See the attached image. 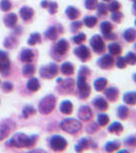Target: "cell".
<instances>
[{
	"instance_id": "cell-1",
	"label": "cell",
	"mask_w": 136,
	"mask_h": 153,
	"mask_svg": "<svg viewBox=\"0 0 136 153\" xmlns=\"http://www.w3.org/2000/svg\"><path fill=\"white\" fill-rule=\"evenodd\" d=\"M38 136L33 135V136H26L24 133H16L11 137V139L9 140L8 145L12 147H17V148H24V147H31L33 145L36 144Z\"/></svg>"
},
{
	"instance_id": "cell-2",
	"label": "cell",
	"mask_w": 136,
	"mask_h": 153,
	"mask_svg": "<svg viewBox=\"0 0 136 153\" xmlns=\"http://www.w3.org/2000/svg\"><path fill=\"white\" fill-rule=\"evenodd\" d=\"M60 128L68 134H76L82 129V125L78 120L72 117L64 118L60 123Z\"/></svg>"
},
{
	"instance_id": "cell-3",
	"label": "cell",
	"mask_w": 136,
	"mask_h": 153,
	"mask_svg": "<svg viewBox=\"0 0 136 153\" xmlns=\"http://www.w3.org/2000/svg\"><path fill=\"white\" fill-rule=\"evenodd\" d=\"M56 105V97L54 95H47L39 103V111L42 114H49L54 110Z\"/></svg>"
},
{
	"instance_id": "cell-4",
	"label": "cell",
	"mask_w": 136,
	"mask_h": 153,
	"mask_svg": "<svg viewBox=\"0 0 136 153\" xmlns=\"http://www.w3.org/2000/svg\"><path fill=\"white\" fill-rule=\"evenodd\" d=\"M57 84H58V89L59 93L61 94H69L74 90V86H75V81L73 79H63L58 78L57 79Z\"/></svg>"
},
{
	"instance_id": "cell-5",
	"label": "cell",
	"mask_w": 136,
	"mask_h": 153,
	"mask_svg": "<svg viewBox=\"0 0 136 153\" xmlns=\"http://www.w3.org/2000/svg\"><path fill=\"white\" fill-rule=\"evenodd\" d=\"M90 45L93 52L98 54L104 53L106 50V45H105V42H104V39L101 37V35H98V34L93 35V37H91L90 40Z\"/></svg>"
},
{
	"instance_id": "cell-6",
	"label": "cell",
	"mask_w": 136,
	"mask_h": 153,
	"mask_svg": "<svg viewBox=\"0 0 136 153\" xmlns=\"http://www.w3.org/2000/svg\"><path fill=\"white\" fill-rule=\"evenodd\" d=\"M59 71V68L56 63L51 62L47 65L42 66L40 68V76L44 79H53L54 76H57Z\"/></svg>"
},
{
	"instance_id": "cell-7",
	"label": "cell",
	"mask_w": 136,
	"mask_h": 153,
	"mask_svg": "<svg viewBox=\"0 0 136 153\" xmlns=\"http://www.w3.org/2000/svg\"><path fill=\"white\" fill-rule=\"evenodd\" d=\"M50 147L54 151H63L67 147V141L62 136L55 135L50 139Z\"/></svg>"
},
{
	"instance_id": "cell-8",
	"label": "cell",
	"mask_w": 136,
	"mask_h": 153,
	"mask_svg": "<svg viewBox=\"0 0 136 153\" xmlns=\"http://www.w3.org/2000/svg\"><path fill=\"white\" fill-rule=\"evenodd\" d=\"M96 65H99V68H103V70H108V68H112L114 65V57L112 54H105L101 58L98 59Z\"/></svg>"
},
{
	"instance_id": "cell-9",
	"label": "cell",
	"mask_w": 136,
	"mask_h": 153,
	"mask_svg": "<svg viewBox=\"0 0 136 153\" xmlns=\"http://www.w3.org/2000/svg\"><path fill=\"white\" fill-rule=\"evenodd\" d=\"M74 54L80 59L81 61H87L90 58V51L85 45H80L74 49Z\"/></svg>"
},
{
	"instance_id": "cell-10",
	"label": "cell",
	"mask_w": 136,
	"mask_h": 153,
	"mask_svg": "<svg viewBox=\"0 0 136 153\" xmlns=\"http://www.w3.org/2000/svg\"><path fill=\"white\" fill-rule=\"evenodd\" d=\"M77 115L79 117V120H82V122H88V120H90L93 118V110L90 109V106L82 105L78 109Z\"/></svg>"
},
{
	"instance_id": "cell-11",
	"label": "cell",
	"mask_w": 136,
	"mask_h": 153,
	"mask_svg": "<svg viewBox=\"0 0 136 153\" xmlns=\"http://www.w3.org/2000/svg\"><path fill=\"white\" fill-rule=\"evenodd\" d=\"M9 66H10V61H9V59H8L7 53L5 51L0 50V71H1L4 76H5L7 74V71H8Z\"/></svg>"
},
{
	"instance_id": "cell-12",
	"label": "cell",
	"mask_w": 136,
	"mask_h": 153,
	"mask_svg": "<svg viewBox=\"0 0 136 153\" xmlns=\"http://www.w3.org/2000/svg\"><path fill=\"white\" fill-rule=\"evenodd\" d=\"M69 49V44L65 39H60L54 46V52L58 55H64Z\"/></svg>"
},
{
	"instance_id": "cell-13",
	"label": "cell",
	"mask_w": 136,
	"mask_h": 153,
	"mask_svg": "<svg viewBox=\"0 0 136 153\" xmlns=\"http://www.w3.org/2000/svg\"><path fill=\"white\" fill-rule=\"evenodd\" d=\"M60 28H56V27H50L47 31L45 32V37L47 39L51 41H54L58 38V34H59V31L62 32L63 30L61 28V26H59Z\"/></svg>"
},
{
	"instance_id": "cell-14",
	"label": "cell",
	"mask_w": 136,
	"mask_h": 153,
	"mask_svg": "<svg viewBox=\"0 0 136 153\" xmlns=\"http://www.w3.org/2000/svg\"><path fill=\"white\" fill-rule=\"evenodd\" d=\"M59 110L63 113V114H71L73 111V104L71 101L69 100H64L61 102L60 106H59Z\"/></svg>"
},
{
	"instance_id": "cell-15",
	"label": "cell",
	"mask_w": 136,
	"mask_h": 153,
	"mask_svg": "<svg viewBox=\"0 0 136 153\" xmlns=\"http://www.w3.org/2000/svg\"><path fill=\"white\" fill-rule=\"evenodd\" d=\"M105 96L109 101H115L119 96V90L116 87H109L105 90Z\"/></svg>"
},
{
	"instance_id": "cell-16",
	"label": "cell",
	"mask_w": 136,
	"mask_h": 153,
	"mask_svg": "<svg viewBox=\"0 0 136 153\" xmlns=\"http://www.w3.org/2000/svg\"><path fill=\"white\" fill-rule=\"evenodd\" d=\"M19 14H21V19H23L24 21L28 22L33 18V16L35 14V11L33 8H31V7L24 6V7H21V10H19Z\"/></svg>"
},
{
	"instance_id": "cell-17",
	"label": "cell",
	"mask_w": 136,
	"mask_h": 153,
	"mask_svg": "<svg viewBox=\"0 0 136 153\" xmlns=\"http://www.w3.org/2000/svg\"><path fill=\"white\" fill-rule=\"evenodd\" d=\"M93 104L95 105L96 108H98V109H100V110H106V109H108V107H109L107 100L104 99L103 97H96L95 99L93 100Z\"/></svg>"
},
{
	"instance_id": "cell-18",
	"label": "cell",
	"mask_w": 136,
	"mask_h": 153,
	"mask_svg": "<svg viewBox=\"0 0 136 153\" xmlns=\"http://www.w3.org/2000/svg\"><path fill=\"white\" fill-rule=\"evenodd\" d=\"M3 22L6 27H8V28H13V27L16 25L17 16L15 13H8L7 16H4Z\"/></svg>"
},
{
	"instance_id": "cell-19",
	"label": "cell",
	"mask_w": 136,
	"mask_h": 153,
	"mask_svg": "<svg viewBox=\"0 0 136 153\" xmlns=\"http://www.w3.org/2000/svg\"><path fill=\"white\" fill-rule=\"evenodd\" d=\"M34 52L31 49H24L21 53V60L24 62L29 63L34 60Z\"/></svg>"
},
{
	"instance_id": "cell-20",
	"label": "cell",
	"mask_w": 136,
	"mask_h": 153,
	"mask_svg": "<svg viewBox=\"0 0 136 153\" xmlns=\"http://www.w3.org/2000/svg\"><path fill=\"white\" fill-rule=\"evenodd\" d=\"M65 13H66V16H68V19H72V21L78 19V18H79V16H80L79 10H78V9L76 8V7H74V6H68L67 8H66V10H65Z\"/></svg>"
},
{
	"instance_id": "cell-21",
	"label": "cell",
	"mask_w": 136,
	"mask_h": 153,
	"mask_svg": "<svg viewBox=\"0 0 136 153\" xmlns=\"http://www.w3.org/2000/svg\"><path fill=\"white\" fill-rule=\"evenodd\" d=\"M123 37H124L125 41L129 42V43L135 41V39H136V30L133 29V28L126 29L124 31V33H123Z\"/></svg>"
},
{
	"instance_id": "cell-22",
	"label": "cell",
	"mask_w": 136,
	"mask_h": 153,
	"mask_svg": "<svg viewBox=\"0 0 136 153\" xmlns=\"http://www.w3.org/2000/svg\"><path fill=\"white\" fill-rule=\"evenodd\" d=\"M123 130H124V128H123L122 124L119 122H114L108 128V132L112 133V134H121L123 132Z\"/></svg>"
},
{
	"instance_id": "cell-23",
	"label": "cell",
	"mask_w": 136,
	"mask_h": 153,
	"mask_svg": "<svg viewBox=\"0 0 136 153\" xmlns=\"http://www.w3.org/2000/svg\"><path fill=\"white\" fill-rule=\"evenodd\" d=\"M90 140L86 139V138H82V139H80L77 144L75 145V151L76 152L83 151V150L87 149V148L90 147Z\"/></svg>"
},
{
	"instance_id": "cell-24",
	"label": "cell",
	"mask_w": 136,
	"mask_h": 153,
	"mask_svg": "<svg viewBox=\"0 0 136 153\" xmlns=\"http://www.w3.org/2000/svg\"><path fill=\"white\" fill-rule=\"evenodd\" d=\"M123 101L128 105L136 104V92H127L123 95Z\"/></svg>"
},
{
	"instance_id": "cell-25",
	"label": "cell",
	"mask_w": 136,
	"mask_h": 153,
	"mask_svg": "<svg viewBox=\"0 0 136 153\" xmlns=\"http://www.w3.org/2000/svg\"><path fill=\"white\" fill-rule=\"evenodd\" d=\"M61 73L66 76H71L74 73V66L69 61H65L61 65Z\"/></svg>"
},
{
	"instance_id": "cell-26",
	"label": "cell",
	"mask_w": 136,
	"mask_h": 153,
	"mask_svg": "<svg viewBox=\"0 0 136 153\" xmlns=\"http://www.w3.org/2000/svg\"><path fill=\"white\" fill-rule=\"evenodd\" d=\"M26 88L32 92H36L40 89V82L37 78H31L26 83Z\"/></svg>"
},
{
	"instance_id": "cell-27",
	"label": "cell",
	"mask_w": 136,
	"mask_h": 153,
	"mask_svg": "<svg viewBox=\"0 0 136 153\" xmlns=\"http://www.w3.org/2000/svg\"><path fill=\"white\" fill-rule=\"evenodd\" d=\"M107 84H108V80L105 78H99L96 79V80L93 82V87L96 91H99V92H101V91H103L104 89L107 87Z\"/></svg>"
},
{
	"instance_id": "cell-28",
	"label": "cell",
	"mask_w": 136,
	"mask_h": 153,
	"mask_svg": "<svg viewBox=\"0 0 136 153\" xmlns=\"http://www.w3.org/2000/svg\"><path fill=\"white\" fill-rule=\"evenodd\" d=\"M108 50L110 54L112 55H119V54L122 52V47L119 45L118 43L114 42V43H110L108 45Z\"/></svg>"
},
{
	"instance_id": "cell-29",
	"label": "cell",
	"mask_w": 136,
	"mask_h": 153,
	"mask_svg": "<svg viewBox=\"0 0 136 153\" xmlns=\"http://www.w3.org/2000/svg\"><path fill=\"white\" fill-rule=\"evenodd\" d=\"M10 131H11V128L8 124H1L0 125V141H2V140L5 139L7 136L9 135Z\"/></svg>"
},
{
	"instance_id": "cell-30",
	"label": "cell",
	"mask_w": 136,
	"mask_h": 153,
	"mask_svg": "<svg viewBox=\"0 0 136 153\" xmlns=\"http://www.w3.org/2000/svg\"><path fill=\"white\" fill-rule=\"evenodd\" d=\"M121 144L118 141H109L106 143L105 145V150L107 152H114L116 150H118L120 148Z\"/></svg>"
},
{
	"instance_id": "cell-31",
	"label": "cell",
	"mask_w": 136,
	"mask_h": 153,
	"mask_svg": "<svg viewBox=\"0 0 136 153\" xmlns=\"http://www.w3.org/2000/svg\"><path fill=\"white\" fill-rule=\"evenodd\" d=\"M100 29H101V32H102L104 37H105L106 35L110 34L111 32L113 31V25L111 24L110 22H103L100 26Z\"/></svg>"
},
{
	"instance_id": "cell-32",
	"label": "cell",
	"mask_w": 136,
	"mask_h": 153,
	"mask_svg": "<svg viewBox=\"0 0 136 153\" xmlns=\"http://www.w3.org/2000/svg\"><path fill=\"white\" fill-rule=\"evenodd\" d=\"M128 114H129V109H128L127 106L120 105L119 107L117 108V117H119L120 120H125V118H127Z\"/></svg>"
},
{
	"instance_id": "cell-33",
	"label": "cell",
	"mask_w": 136,
	"mask_h": 153,
	"mask_svg": "<svg viewBox=\"0 0 136 153\" xmlns=\"http://www.w3.org/2000/svg\"><path fill=\"white\" fill-rule=\"evenodd\" d=\"M96 23H98V19L93 16H85L82 22V24H85V26H86L87 28H93L96 25Z\"/></svg>"
},
{
	"instance_id": "cell-34",
	"label": "cell",
	"mask_w": 136,
	"mask_h": 153,
	"mask_svg": "<svg viewBox=\"0 0 136 153\" xmlns=\"http://www.w3.org/2000/svg\"><path fill=\"white\" fill-rule=\"evenodd\" d=\"M42 41V38H41V35L39 33H33L31 34L29 38L28 39V44L29 45H36L38 43H41Z\"/></svg>"
},
{
	"instance_id": "cell-35",
	"label": "cell",
	"mask_w": 136,
	"mask_h": 153,
	"mask_svg": "<svg viewBox=\"0 0 136 153\" xmlns=\"http://www.w3.org/2000/svg\"><path fill=\"white\" fill-rule=\"evenodd\" d=\"M109 120H110V117H109L108 114L106 113H100L98 115V124L101 127H105L109 124Z\"/></svg>"
},
{
	"instance_id": "cell-36",
	"label": "cell",
	"mask_w": 136,
	"mask_h": 153,
	"mask_svg": "<svg viewBox=\"0 0 136 153\" xmlns=\"http://www.w3.org/2000/svg\"><path fill=\"white\" fill-rule=\"evenodd\" d=\"M3 45H4V47L8 48V49L13 48L14 46L16 45V39L14 38V37H12V36L7 37V38L3 42Z\"/></svg>"
},
{
	"instance_id": "cell-37",
	"label": "cell",
	"mask_w": 136,
	"mask_h": 153,
	"mask_svg": "<svg viewBox=\"0 0 136 153\" xmlns=\"http://www.w3.org/2000/svg\"><path fill=\"white\" fill-rule=\"evenodd\" d=\"M35 71H36V68L33 65H26L23 68V75L24 76H34Z\"/></svg>"
},
{
	"instance_id": "cell-38",
	"label": "cell",
	"mask_w": 136,
	"mask_h": 153,
	"mask_svg": "<svg viewBox=\"0 0 136 153\" xmlns=\"http://www.w3.org/2000/svg\"><path fill=\"white\" fill-rule=\"evenodd\" d=\"M96 10H98L99 16H106L109 11L108 5L106 3H103V2L98 3V5H96Z\"/></svg>"
},
{
	"instance_id": "cell-39",
	"label": "cell",
	"mask_w": 136,
	"mask_h": 153,
	"mask_svg": "<svg viewBox=\"0 0 136 153\" xmlns=\"http://www.w3.org/2000/svg\"><path fill=\"white\" fill-rule=\"evenodd\" d=\"M88 84L86 82V78L85 76H77V81H76V86H77V89L78 90H81V89L85 88Z\"/></svg>"
},
{
	"instance_id": "cell-40",
	"label": "cell",
	"mask_w": 136,
	"mask_h": 153,
	"mask_svg": "<svg viewBox=\"0 0 136 153\" xmlns=\"http://www.w3.org/2000/svg\"><path fill=\"white\" fill-rule=\"evenodd\" d=\"M36 113V109L33 107V106H29V105H26L24 107L23 109V117L24 118H28L29 115L32 114H35Z\"/></svg>"
},
{
	"instance_id": "cell-41",
	"label": "cell",
	"mask_w": 136,
	"mask_h": 153,
	"mask_svg": "<svg viewBox=\"0 0 136 153\" xmlns=\"http://www.w3.org/2000/svg\"><path fill=\"white\" fill-rule=\"evenodd\" d=\"M121 8V4L119 1L117 0H113V1L110 2V4L108 5V9L112 12H115V11H119Z\"/></svg>"
},
{
	"instance_id": "cell-42",
	"label": "cell",
	"mask_w": 136,
	"mask_h": 153,
	"mask_svg": "<svg viewBox=\"0 0 136 153\" xmlns=\"http://www.w3.org/2000/svg\"><path fill=\"white\" fill-rule=\"evenodd\" d=\"M124 58L128 65H136V55L133 52H128Z\"/></svg>"
},
{
	"instance_id": "cell-43",
	"label": "cell",
	"mask_w": 136,
	"mask_h": 153,
	"mask_svg": "<svg viewBox=\"0 0 136 153\" xmlns=\"http://www.w3.org/2000/svg\"><path fill=\"white\" fill-rule=\"evenodd\" d=\"M90 86L87 85L85 88L81 89V90H78L79 91V97L81 98V99H86V98L88 97V96L90 95Z\"/></svg>"
},
{
	"instance_id": "cell-44",
	"label": "cell",
	"mask_w": 136,
	"mask_h": 153,
	"mask_svg": "<svg viewBox=\"0 0 136 153\" xmlns=\"http://www.w3.org/2000/svg\"><path fill=\"white\" fill-rule=\"evenodd\" d=\"M85 39H86V36L85 33H78L73 37L72 40L75 44H81L85 41Z\"/></svg>"
},
{
	"instance_id": "cell-45",
	"label": "cell",
	"mask_w": 136,
	"mask_h": 153,
	"mask_svg": "<svg viewBox=\"0 0 136 153\" xmlns=\"http://www.w3.org/2000/svg\"><path fill=\"white\" fill-rule=\"evenodd\" d=\"M96 5H98V0H85V6L88 10L96 8Z\"/></svg>"
},
{
	"instance_id": "cell-46",
	"label": "cell",
	"mask_w": 136,
	"mask_h": 153,
	"mask_svg": "<svg viewBox=\"0 0 136 153\" xmlns=\"http://www.w3.org/2000/svg\"><path fill=\"white\" fill-rule=\"evenodd\" d=\"M111 19H112L113 22H115V23L119 24L122 22V19H123V13L120 11H115L112 13V16H111Z\"/></svg>"
},
{
	"instance_id": "cell-47",
	"label": "cell",
	"mask_w": 136,
	"mask_h": 153,
	"mask_svg": "<svg viewBox=\"0 0 136 153\" xmlns=\"http://www.w3.org/2000/svg\"><path fill=\"white\" fill-rule=\"evenodd\" d=\"M115 63H116V66H117L118 68H120V70H123V68H125L126 65H127V62H126L125 58L124 57H121V56L117 57V59H116V61H115Z\"/></svg>"
},
{
	"instance_id": "cell-48",
	"label": "cell",
	"mask_w": 136,
	"mask_h": 153,
	"mask_svg": "<svg viewBox=\"0 0 136 153\" xmlns=\"http://www.w3.org/2000/svg\"><path fill=\"white\" fill-rule=\"evenodd\" d=\"M48 10H49V13L50 14H55L57 12V9H58V4L54 1H49L48 3Z\"/></svg>"
},
{
	"instance_id": "cell-49",
	"label": "cell",
	"mask_w": 136,
	"mask_h": 153,
	"mask_svg": "<svg viewBox=\"0 0 136 153\" xmlns=\"http://www.w3.org/2000/svg\"><path fill=\"white\" fill-rule=\"evenodd\" d=\"M0 8L3 11H8L11 8V2L9 0H2L0 2Z\"/></svg>"
},
{
	"instance_id": "cell-50",
	"label": "cell",
	"mask_w": 136,
	"mask_h": 153,
	"mask_svg": "<svg viewBox=\"0 0 136 153\" xmlns=\"http://www.w3.org/2000/svg\"><path fill=\"white\" fill-rule=\"evenodd\" d=\"M90 74H91V71L87 66H80L79 71H78V76H85V78H87Z\"/></svg>"
},
{
	"instance_id": "cell-51",
	"label": "cell",
	"mask_w": 136,
	"mask_h": 153,
	"mask_svg": "<svg viewBox=\"0 0 136 153\" xmlns=\"http://www.w3.org/2000/svg\"><path fill=\"white\" fill-rule=\"evenodd\" d=\"M81 27H82V23L79 21H75L73 22L72 24H71V31L73 32V33H75L76 31H78Z\"/></svg>"
},
{
	"instance_id": "cell-52",
	"label": "cell",
	"mask_w": 136,
	"mask_h": 153,
	"mask_svg": "<svg viewBox=\"0 0 136 153\" xmlns=\"http://www.w3.org/2000/svg\"><path fill=\"white\" fill-rule=\"evenodd\" d=\"M99 129V126L95 124V123H93V124H90L87 126V128H86V131H87V133H90V134H93V133L96 132Z\"/></svg>"
},
{
	"instance_id": "cell-53",
	"label": "cell",
	"mask_w": 136,
	"mask_h": 153,
	"mask_svg": "<svg viewBox=\"0 0 136 153\" xmlns=\"http://www.w3.org/2000/svg\"><path fill=\"white\" fill-rule=\"evenodd\" d=\"M125 145H127V146H135L136 145V138L133 137V136H131V137H128L127 139L125 140Z\"/></svg>"
},
{
	"instance_id": "cell-54",
	"label": "cell",
	"mask_w": 136,
	"mask_h": 153,
	"mask_svg": "<svg viewBox=\"0 0 136 153\" xmlns=\"http://www.w3.org/2000/svg\"><path fill=\"white\" fill-rule=\"evenodd\" d=\"M2 89L5 92H10V91H12V89H13V86H12V84L10 82H4L2 84Z\"/></svg>"
},
{
	"instance_id": "cell-55",
	"label": "cell",
	"mask_w": 136,
	"mask_h": 153,
	"mask_svg": "<svg viewBox=\"0 0 136 153\" xmlns=\"http://www.w3.org/2000/svg\"><path fill=\"white\" fill-rule=\"evenodd\" d=\"M105 38L107 39V40H114V39H116V38H117V35H116V34H114V33H112V32H111L110 34H108V35H106V36H105Z\"/></svg>"
},
{
	"instance_id": "cell-56",
	"label": "cell",
	"mask_w": 136,
	"mask_h": 153,
	"mask_svg": "<svg viewBox=\"0 0 136 153\" xmlns=\"http://www.w3.org/2000/svg\"><path fill=\"white\" fill-rule=\"evenodd\" d=\"M48 3H49L48 0H43V1L41 2V6L43 7V8H47V7H48Z\"/></svg>"
},
{
	"instance_id": "cell-57",
	"label": "cell",
	"mask_w": 136,
	"mask_h": 153,
	"mask_svg": "<svg viewBox=\"0 0 136 153\" xmlns=\"http://www.w3.org/2000/svg\"><path fill=\"white\" fill-rule=\"evenodd\" d=\"M132 12L136 16V1H134V3H133V6H132Z\"/></svg>"
},
{
	"instance_id": "cell-58",
	"label": "cell",
	"mask_w": 136,
	"mask_h": 153,
	"mask_svg": "<svg viewBox=\"0 0 136 153\" xmlns=\"http://www.w3.org/2000/svg\"><path fill=\"white\" fill-rule=\"evenodd\" d=\"M132 78H133V81H134V82L136 83V74H134V75H133Z\"/></svg>"
},
{
	"instance_id": "cell-59",
	"label": "cell",
	"mask_w": 136,
	"mask_h": 153,
	"mask_svg": "<svg viewBox=\"0 0 136 153\" xmlns=\"http://www.w3.org/2000/svg\"><path fill=\"white\" fill-rule=\"evenodd\" d=\"M103 1H106V2H109V1H111V0H103Z\"/></svg>"
},
{
	"instance_id": "cell-60",
	"label": "cell",
	"mask_w": 136,
	"mask_h": 153,
	"mask_svg": "<svg viewBox=\"0 0 136 153\" xmlns=\"http://www.w3.org/2000/svg\"><path fill=\"white\" fill-rule=\"evenodd\" d=\"M134 47H135V49H136V43H135V45H134ZM135 55H136V54H135Z\"/></svg>"
},
{
	"instance_id": "cell-61",
	"label": "cell",
	"mask_w": 136,
	"mask_h": 153,
	"mask_svg": "<svg viewBox=\"0 0 136 153\" xmlns=\"http://www.w3.org/2000/svg\"><path fill=\"white\" fill-rule=\"evenodd\" d=\"M135 26H136V19H135Z\"/></svg>"
},
{
	"instance_id": "cell-62",
	"label": "cell",
	"mask_w": 136,
	"mask_h": 153,
	"mask_svg": "<svg viewBox=\"0 0 136 153\" xmlns=\"http://www.w3.org/2000/svg\"><path fill=\"white\" fill-rule=\"evenodd\" d=\"M132 1H136V0H132Z\"/></svg>"
}]
</instances>
